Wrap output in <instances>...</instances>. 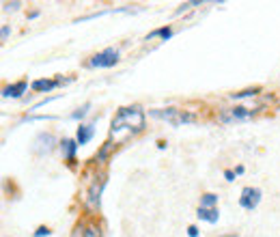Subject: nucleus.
Wrapping results in <instances>:
<instances>
[{"label":"nucleus","mask_w":280,"mask_h":237,"mask_svg":"<svg viewBox=\"0 0 280 237\" xmlns=\"http://www.w3.org/2000/svg\"><path fill=\"white\" fill-rule=\"evenodd\" d=\"M222 237H237V235H222Z\"/></svg>","instance_id":"5701e85b"},{"label":"nucleus","mask_w":280,"mask_h":237,"mask_svg":"<svg viewBox=\"0 0 280 237\" xmlns=\"http://www.w3.org/2000/svg\"><path fill=\"white\" fill-rule=\"evenodd\" d=\"M54 145H56V138L52 134H39L33 142V151L39 153V156H45V153L54 149Z\"/></svg>","instance_id":"39448f33"},{"label":"nucleus","mask_w":280,"mask_h":237,"mask_svg":"<svg viewBox=\"0 0 280 237\" xmlns=\"http://www.w3.org/2000/svg\"><path fill=\"white\" fill-rule=\"evenodd\" d=\"M145 129V112L140 110V106H129V108H119L117 117L110 123V134H138Z\"/></svg>","instance_id":"f257e3e1"},{"label":"nucleus","mask_w":280,"mask_h":237,"mask_svg":"<svg viewBox=\"0 0 280 237\" xmlns=\"http://www.w3.org/2000/svg\"><path fill=\"white\" fill-rule=\"evenodd\" d=\"M218 203V197L216 194H205V197L200 198V207H205V209H216V205Z\"/></svg>","instance_id":"4468645a"},{"label":"nucleus","mask_w":280,"mask_h":237,"mask_svg":"<svg viewBox=\"0 0 280 237\" xmlns=\"http://www.w3.org/2000/svg\"><path fill=\"white\" fill-rule=\"evenodd\" d=\"M17 7H20V2H4V9H17Z\"/></svg>","instance_id":"aec40b11"},{"label":"nucleus","mask_w":280,"mask_h":237,"mask_svg":"<svg viewBox=\"0 0 280 237\" xmlns=\"http://www.w3.org/2000/svg\"><path fill=\"white\" fill-rule=\"evenodd\" d=\"M196 216L200 218V220H205V222H218V218H220V213L218 209H205V207H199V211H196Z\"/></svg>","instance_id":"f8f14e48"},{"label":"nucleus","mask_w":280,"mask_h":237,"mask_svg":"<svg viewBox=\"0 0 280 237\" xmlns=\"http://www.w3.org/2000/svg\"><path fill=\"white\" fill-rule=\"evenodd\" d=\"M224 177H226V181H233V179H235V175L231 173V170H226V173H224Z\"/></svg>","instance_id":"4be33fe9"},{"label":"nucleus","mask_w":280,"mask_h":237,"mask_svg":"<svg viewBox=\"0 0 280 237\" xmlns=\"http://www.w3.org/2000/svg\"><path fill=\"white\" fill-rule=\"evenodd\" d=\"M61 149L65 153V158L69 159V162H74V158H76V149H78V140H63L61 142Z\"/></svg>","instance_id":"9b49d317"},{"label":"nucleus","mask_w":280,"mask_h":237,"mask_svg":"<svg viewBox=\"0 0 280 237\" xmlns=\"http://www.w3.org/2000/svg\"><path fill=\"white\" fill-rule=\"evenodd\" d=\"M119 63V50L115 47H106V50L97 52L91 58V67H115Z\"/></svg>","instance_id":"7ed1b4c3"},{"label":"nucleus","mask_w":280,"mask_h":237,"mask_svg":"<svg viewBox=\"0 0 280 237\" xmlns=\"http://www.w3.org/2000/svg\"><path fill=\"white\" fill-rule=\"evenodd\" d=\"M93 138V125H80L78 127V145H86Z\"/></svg>","instance_id":"ddd939ff"},{"label":"nucleus","mask_w":280,"mask_h":237,"mask_svg":"<svg viewBox=\"0 0 280 237\" xmlns=\"http://www.w3.org/2000/svg\"><path fill=\"white\" fill-rule=\"evenodd\" d=\"M61 82L63 80H35L33 88L35 91H39V93H47V91H52V88H56Z\"/></svg>","instance_id":"9d476101"},{"label":"nucleus","mask_w":280,"mask_h":237,"mask_svg":"<svg viewBox=\"0 0 280 237\" xmlns=\"http://www.w3.org/2000/svg\"><path fill=\"white\" fill-rule=\"evenodd\" d=\"M9 37V26H2V41H7Z\"/></svg>","instance_id":"412c9836"},{"label":"nucleus","mask_w":280,"mask_h":237,"mask_svg":"<svg viewBox=\"0 0 280 237\" xmlns=\"http://www.w3.org/2000/svg\"><path fill=\"white\" fill-rule=\"evenodd\" d=\"M261 91L259 86H254V88H246V91H240V93H231V97L233 99H243V97H254Z\"/></svg>","instance_id":"2eb2a0df"},{"label":"nucleus","mask_w":280,"mask_h":237,"mask_svg":"<svg viewBox=\"0 0 280 237\" xmlns=\"http://www.w3.org/2000/svg\"><path fill=\"white\" fill-rule=\"evenodd\" d=\"M104 186H106L104 177L91 186V192H88V203H91V207H99V197H101V190H104Z\"/></svg>","instance_id":"0eeeda50"},{"label":"nucleus","mask_w":280,"mask_h":237,"mask_svg":"<svg viewBox=\"0 0 280 237\" xmlns=\"http://www.w3.org/2000/svg\"><path fill=\"white\" fill-rule=\"evenodd\" d=\"M26 82H15V84H9V86H4L2 88V95H4V97H22V93L24 91H26Z\"/></svg>","instance_id":"1a4fd4ad"},{"label":"nucleus","mask_w":280,"mask_h":237,"mask_svg":"<svg viewBox=\"0 0 280 237\" xmlns=\"http://www.w3.org/2000/svg\"><path fill=\"white\" fill-rule=\"evenodd\" d=\"M151 117L162 118V121L170 123V125H183V123H194L196 115L188 110H179V108H166V110H151Z\"/></svg>","instance_id":"f03ea898"},{"label":"nucleus","mask_w":280,"mask_h":237,"mask_svg":"<svg viewBox=\"0 0 280 237\" xmlns=\"http://www.w3.org/2000/svg\"><path fill=\"white\" fill-rule=\"evenodd\" d=\"M259 200H261V190H259V188H243V190H241L240 205L243 207V209L252 211L254 207L259 205Z\"/></svg>","instance_id":"20e7f679"},{"label":"nucleus","mask_w":280,"mask_h":237,"mask_svg":"<svg viewBox=\"0 0 280 237\" xmlns=\"http://www.w3.org/2000/svg\"><path fill=\"white\" fill-rule=\"evenodd\" d=\"M76 237H101V231L97 227V222H86L76 229Z\"/></svg>","instance_id":"423d86ee"},{"label":"nucleus","mask_w":280,"mask_h":237,"mask_svg":"<svg viewBox=\"0 0 280 237\" xmlns=\"http://www.w3.org/2000/svg\"><path fill=\"white\" fill-rule=\"evenodd\" d=\"M188 235H190V237H199V229H196V227H190V229H188Z\"/></svg>","instance_id":"6ab92c4d"},{"label":"nucleus","mask_w":280,"mask_h":237,"mask_svg":"<svg viewBox=\"0 0 280 237\" xmlns=\"http://www.w3.org/2000/svg\"><path fill=\"white\" fill-rule=\"evenodd\" d=\"M252 115H254V110H248V108H243V106H237V108H231L229 115H224L222 118H224V121H229V118H235V121H243V118H250Z\"/></svg>","instance_id":"6e6552de"},{"label":"nucleus","mask_w":280,"mask_h":237,"mask_svg":"<svg viewBox=\"0 0 280 237\" xmlns=\"http://www.w3.org/2000/svg\"><path fill=\"white\" fill-rule=\"evenodd\" d=\"M50 235V229L47 227H39L37 231H35V237H47Z\"/></svg>","instance_id":"a211bd4d"},{"label":"nucleus","mask_w":280,"mask_h":237,"mask_svg":"<svg viewBox=\"0 0 280 237\" xmlns=\"http://www.w3.org/2000/svg\"><path fill=\"white\" fill-rule=\"evenodd\" d=\"M172 35V31L170 28H158V31H153V33H149V37H147V41L149 39H153V37H162V39H168Z\"/></svg>","instance_id":"dca6fc26"},{"label":"nucleus","mask_w":280,"mask_h":237,"mask_svg":"<svg viewBox=\"0 0 280 237\" xmlns=\"http://www.w3.org/2000/svg\"><path fill=\"white\" fill-rule=\"evenodd\" d=\"M88 108H91V104H84L82 108H78V110L74 112V115H71V118H82V117H86V115H88Z\"/></svg>","instance_id":"f3484780"}]
</instances>
